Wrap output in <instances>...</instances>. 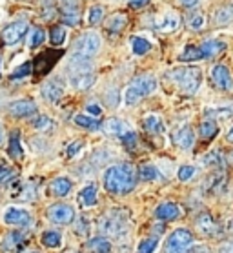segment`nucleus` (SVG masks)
<instances>
[{"mask_svg": "<svg viewBox=\"0 0 233 253\" xmlns=\"http://www.w3.org/2000/svg\"><path fill=\"white\" fill-rule=\"evenodd\" d=\"M202 57V53H200L199 47L195 46H188L186 49H184V53L181 55V60H184V62H195V60H200Z\"/></svg>", "mask_w": 233, "mask_h": 253, "instance_id": "obj_33", "label": "nucleus"}, {"mask_svg": "<svg viewBox=\"0 0 233 253\" xmlns=\"http://www.w3.org/2000/svg\"><path fill=\"white\" fill-rule=\"evenodd\" d=\"M217 131H219V126L215 124V121H204L200 124V135L204 138H211Z\"/></svg>", "mask_w": 233, "mask_h": 253, "instance_id": "obj_36", "label": "nucleus"}, {"mask_svg": "<svg viewBox=\"0 0 233 253\" xmlns=\"http://www.w3.org/2000/svg\"><path fill=\"white\" fill-rule=\"evenodd\" d=\"M159 246V239L157 237H149V239H144L139 248H137V253H153Z\"/></svg>", "mask_w": 233, "mask_h": 253, "instance_id": "obj_32", "label": "nucleus"}, {"mask_svg": "<svg viewBox=\"0 0 233 253\" xmlns=\"http://www.w3.org/2000/svg\"><path fill=\"white\" fill-rule=\"evenodd\" d=\"M177 175H179V180L186 182V180H189V178L195 175V168L188 166V164H186V166H181V168H179V173H177Z\"/></svg>", "mask_w": 233, "mask_h": 253, "instance_id": "obj_41", "label": "nucleus"}, {"mask_svg": "<svg viewBox=\"0 0 233 253\" xmlns=\"http://www.w3.org/2000/svg\"><path fill=\"white\" fill-rule=\"evenodd\" d=\"M182 253H206V248L202 246V244H195L193 242V244H189Z\"/></svg>", "mask_w": 233, "mask_h": 253, "instance_id": "obj_46", "label": "nucleus"}, {"mask_svg": "<svg viewBox=\"0 0 233 253\" xmlns=\"http://www.w3.org/2000/svg\"><path fill=\"white\" fill-rule=\"evenodd\" d=\"M33 126L37 127V129H47V127L51 126V121H49L47 117L40 115V117H37V119L33 121Z\"/></svg>", "mask_w": 233, "mask_h": 253, "instance_id": "obj_44", "label": "nucleus"}, {"mask_svg": "<svg viewBox=\"0 0 233 253\" xmlns=\"http://www.w3.org/2000/svg\"><path fill=\"white\" fill-rule=\"evenodd\" d=\"M170 79L175 82L179 89L184 95H193L200 86V79H202V71L195 66H184V68H175L170 71Z\"/></svg>", "mask_w": 233, "mask_h": 253, "instance_id": "obj_2", "label": "nucleus"}, {"mask_svg": "<svg viewBox=\"0 0 233 253\" xmlns=\"http://www.w3.org/2000/svg\"><path fill=\"white\" fill-rule=\"evenodd\" d=\"M80 150H82V140H77V142L69 144V146H68V155L69 157H75Z\"/></svg>", "mask_w": 233, "mask_h": 253, "instance_id": "obj_45", "label": "nucleus"}, {"mask_svg": "<svg viewBox=\"0 0 233 253\" xmlns=\"http://www.w3.org/2000/svg\"><path fill=\"white\" fill-rule=\"evenodd\" d=\"M100 230L109 237H124L130 230V224H128V215L119 210L111 211L109 215H106L100 222Z\"/></svg>", "mask_w": 233, "mask_h": 253, "instance_id": "obj_4", "label": "nucleus"}, {"mask_svg": "<svg viewBox=\"0 0 233 253\" xmlns=\"http://www.w3.org/2000/svg\"><path fill=\"white\" fill-rule=\"evenodd\" d=\"M49 41H51L53 46H62L64 41H66V29H64L62 26H55V28L51 29Z\"/></svg>", "mask_w": 233, "mask_h": 253, "instance_id": "obj_34", "label": "nucleus"}, {"mask_svg": "<svg viewBox=\"0 0 233 253\" xmlns=\"http://www.w3.org/2000/svg\"><path fill=\"white\" fill-rule=\"evenodd\" d=\"M88 248L93 253H111V242L104 237H95L88 241Z\"/></svg>", "mask_w": 233, "mask_h": 253, "instance_id": "obj_19", "label": "nucleus"}, {"mask_svg": "<svg viewBox=\"0 0 233 253\" xmlns=\"http://www.w3.org/2000/svg\"><path fill=\"white\" fill-rule=\"evenodd\" d=\"M211 79H213V82H215V86L219 89H224V91H232L233 89V79L226 66H221V64L213 66V69H211Z\"/></svg>", "mask_w": 233, "mask_h": 253, "instance_id": "obj_10", "label": "nucleus"}, {"mask_svg": "<svg viewBox=\"0 0 233 253\" xmlns=\"http://www.w3.org/2000/svg\"><path fill=\"white\" fill-rule=\"evenodd\" d=\"M221 253H233V242H228V244H222Z\"/></svg>", "mask_w": 233, "mask_h": 253, "instance_id": "obj_53", "label": "nucleus"}, {"mask_svg": "<svg viewBox=\"0 0 233 253\" xmlns=\"http://www.w3.org/2000/svg\"><path fill=\"white\" fill-rule=\"evenodd\" d=\"M155 217L160 220H171L181 217V208L173 204V202H164L155 210Z\"/></svg>", "mask_w": 233, "mask_h": 253, "instance_id": "obj_15", "label": "nucleus"}, {"mask_svg": "<svg viewBox=\"0 0 233 253\" xmlns=\"http://www.w3.org/2000/svg\"><path fill=\"white\" fill-rule=\"evenodd\" d=\"M144 127H146L149 133H162V131H164L162 121H160L157 115H148V117H146V119H144Z\"/></svg>", "mask_w": 233, "mask_h": 253, "instance_id": "obj_28", "label": "nucleus"}, {"mask_svg": "<svg viewBox=\"0 0 233 253\" xmlns=\"http://www.w3.org/2000/svg\"><path fill=\"white\" fill-rule=\"evenodd\" d=\"M69 69L73 71L75 75H79V73H90V71H91L90 58L80 57V55H77V53H75L73 57L69 58Z\"/></svg>", "mask_w": 233, "mask_h": 253, "instance_id": "obj_16", "label": "nucleus"}, {"mask_svg": "<svg viewBox=\"0 0 233 253\" xmlns=\"http://www.w3.org/2000/svg\"><path fill=\"white\" fill-rule=\"evenodd\" d=\"M71 190V180L66 177H58L51 182V191L53 195L57 197H66Z\"/></svg>", "mask_w": 233, "mask_h": 253, "instance_id": "obj_21", "label": "nucleus"}, {"mask_svg": "<svg viewBox=\"0 0 233 253\" xmlns=\"http://www.w3.org/2000/svg\"><path fill=\"white\" fill-rule=\"evenodd\" d=\"M104 17V9L100 6H93L90 9V13H88V22L91 24V26H97L100 20H102Z\"/></svg>", "mask_w": 233, "mask_h": 253, "instance_id": "obj_38", "label": "nucleus"}, {"mask_svg": "<svg viewBox=\"0 0 233 253\" xmlns=\"http://www.w3.org/2000/svg\"><path fill=\"white\" fill-rule=\"evenodd\" d=\"M204 22H206L204 15H200V13H197V15H193V17H189L188 26H189L191 29H200V28H204Z\"/></svg>", "mask_w": 233, "mask_h": 253, "instance_id": "obj_42", "label": "nucleus"}, {"mask_svg": "<svg viewBox=\"0 0 233 253\" xmlns=\"http://www.w3.org/2000/svg\"><path fill=\"white\" fill-rule=\"evenodd\" d=\"M24 253H39V252H24Z\"/></svg>", "mask_w": 233, "mask_h": 253, "instance_id": "obj_57", "label": "nucleus"}, {"mask_svg": "<svg viewBox=\"0 0 233 253\" xmlns=\"http://www.w3.org/2000/svg\"><path fill=\"white\" fill-rule=\"evenodd\" d=\"M199 49H200V53H202V57L210 58V57H213V55H219L221 51H224V49H226V44L221 41H206V42H202V46H200Z\"/></svg>", "mask_w": 233, "mask_h": 253, "instance_id": "obj_17", "label": "nucleus"}, {"mask_svg": "<svg viewBox=\"0 0 233 253\" xmlns=\"http://www.w3.org/2000/svg\"><path fill=\"white\" fill-rule=\"evenodd\" d=\"M79 199H80V202H82V206H86V208L95 206V204H97V186L95 184L86 186L84 190L80 191Z\"/></svg>", "mask_w": 233, "mask_h": 253, "instance_id": "obj_18", "label": "nucleus"}, {"mask_svg": "<svg viewBox=\"0 0 233 253\" xmlns=\"http://www.w3.org/2000/svg\"><path fill=\"white\" fill-rule=\"evenodd\" d=\"M42 244L47 248H58L62 244V235L55 230L44 231V233H42Z\"/></svg>", "mask_w": 233, "mask_h": 253, "instance_id": "obj_26", "label": "nucleus"}, {"mask_svg": "<svg viewBox=\"0 0 233 253\" xmlns=\"http://www.w3.org/2000/svg\"><path fill=\"white\" fill-rule=\"evenodd\" d=\"M9 113L15 117H29L37 113V104L33 100H28V98L15 100V102L9 104Z\"/></svg>", "mask_w": 233, "mask_h": 253, "instance_id": "obj_12", "label": "nucleus"}, {"mask_svg": "<svg viewBox=\"0 0 233 253\" xmlns=\"http://www.w3.org/2000/svg\"><path fill=\"white\" fill-rule=\"evenodd\" d=\"M173 142L181 148V150H184V151H188L191 146L195 144V135H193V129L189 126H184V127H181L179 131L173 135Z\"/></svg>", "mask_w": 233, "mask_h": 253, "instance_id": "obj_13", "label": "nucleus"}, {"mask_svg": "<svg viewBox=\"0 0 233 253\" xmlns=\"http://www.w3.org/2000/svg\"><path fill=\"white\" fill-rule=\"evenodd\" d=\"M120 138L124 140V144H126V148H133L137 144V138H135V133L133 131H122V135H120Z\"/></svg>", "mask_w": 233, "mask_h": 253, "instance_id": "obj_43", "label": "nucleus"}, {"mask_svg": "<svg viewBox=\"0 0 233 253\" xmlns=\"http://www.w3.org/2000/svg\"><path fill=\"white\" fill-rule=\"evenodd\" d=\"M46 35L42 28H33L31 29V35H29V47H39L42 42H44Z\"/></svg>", "mask_w": 233, "mask_h": 253, "instance_id": "obj_35", "label": "nucleus"}, {"mask_svg": "<svg viewBox=\"0 0 233 253\" xmlns=\"http://www.w3.org/2000/svg\"><path fill=\"white\" fill-rule=\"evenodd\" d=\"M86 111L93 117H98L100 113H102V108H100L98 104H88V106H86Z\"/></svg>", "mask_w": 233, "mask_h": 253, "instance_id": "obj_47", "label": "nucleus"}, {"mask_svg": "<svg viewBox=\"0 0 233 253\" xmlns=\"http://www.w3.org/2000/svg\"><path fill=\"white\" fill-rule=\"evenodd\" d=\"M202 162H204V164H210V162H213V164H219V162H221V155H219L217 151H213V153H210V155L202 157Z\"/></svg>", "mask_w": 233, "mask_h": 253, "instance_id": "obj_48", "label": "nucleus"}, {"mask_svg": "<svg viewBox=\"0 0 233 253\" xmlns=\"http://www.w3.org/2000/svg\"><path fill=\"white\" fill-rule=\"evenodd\" d=\"M126 24H128V17H126L124 13H117V15H113V17L108 20L106 28H108V31H111V33H119V31H122V28H124Z\"/></svg>", "mask_w": 233, "mask_h": 253, "instance_id": "obj_24", "label": "nucleus"}, {"mask_svg": "<svg viewBox=\"0 0 233 253\" xmlns=\"http://www.w3.org/2000/svg\"><path fill=\"white\" fill-rule=\"evenodd\" d=\"M13 171L7 166H0V182H6L7 178L11 177Z\"/></svg>", "mask_w": 233, "mask_h": 253, "instance_id": "obj_50", "label": "nucleus"}, {"mask_svg": "<svg viewBox=\"0 0 233 253\" xmlns=\"http://www.w3.org/2000/svg\"><path fill=\"white\" fill-rule=\"evenodd\" d=\"M75 122H77L80 127H86V129H98V126H100L95 119L86 117V115H77V117H75Z\"/></svg>", "mask_w": 233, "mask_h": 253, "instance_id": "obj_37", "label": "nucleus"}, {"mask_svg": "<svg viewBox=\"0 0 233 253\" xmlns=\"http://www.w3.org/2000/svg\"><path fill=\"white\" fill-rule=\"evenodd\" d=\"M206 115H215V117H230L233 115L232 110H208Z\"/></svg>", "mask_w": 233, "mask_h": 253, "instance_id": "obj_49", "label": "nucleus"}, {"mask_svg": "<svg viewBox=\"0 0 233 253\" xmlns=\"http://www.w3.org/2000/svg\"><path fill=\"white\" fill-rule=\"evenodd\" d=\"M232 228H233V220H232Z\"/></svg>", "mask_w": 233, "mask_h": 253, "instance_id": "obj_58", "label": "nucleus"}, {"mask_svg": "<svg viewBox=\"0 0 233 253\" xmlns=\"http://www.w3.org/2000/svg\"><path fill=\"white\" fill-rule=\"evenodd\" d=\"M64 15H79V0H62Z\"/></svg>", "mask_w": 233, "mask_h": 253, "instance_id": "obj_40", "label": "nucleus"}, {"mask_svg": "<svg viewBox=\"0 0 233 253\" xmlns=\"http://www.w3.org/2000/svg\"><path fill=\"white\" fill-rule=\"evenodd\" d=\"M22 233H18V231H9L6 237H4V241L0 244L2 248V252H13L15 248L20 246V242H22Z\"/></svg>", "mask_w": 233, "mask_h": 253, "instance_id": "obj_20", "label": "nucleus"}, {"mask_svg": "<svg viewBox=\"0 0 233 253\" xmlns=\"http://www.w3.org/2000/svg\"><path fill=\"white\" fill-rule=\"evenodd\" d=\"M7 153L13 157V159H22L24 150L20 146V140H18V131H13L11 137H9V146H7Z\"/></svg>", "mask_w": 233, "mask_h": 253, "instance_id": "obj_25", "label": "nucleus"}, {"mask_svg": "<svg viewBox=\"0 0 233 253\" xmlns=\"http://www.w3.org/2000/svg\"><path fill=\"white\" fill-rule=\"evenodd\" d=\"M104 188L113 195H126L135 188V171L130 164L111 166L104 173Z\"/></svg>", "mask_w": 233, "mask_h": 253, "instance_id": "obj_1", "label": "nucleus"}, {"mask_svg": "<svg viewBox=\"0 0 233 253\" xmlns=\"http://www.w3.org/2000/svg\"><path fill=\"white\" fill-rule=\"evenodd\" d=\"M62 95H64V86L58 81H55V79L47 81L44 86H42V97H44L47 102H57Z\"/></svg>", "mask_w": 233, "mask_h": 253, "instance_id": "obj_14", "label": "nucleus"}, {"mask_svg": "<svg viewBox=\"0 0 233 253\" xmlns=\"http://www.w3.org/2000/svg\"><path fill=\"white\" fill-rule=\"evenodd\" d=\"M233 22V6H222L215 11V24L217 26H228Z\"/></svg>", "mask_w": 233, "mask_h": 253, "instance_id": "obj_23", "label": "nucleus"}, {"mask_svg": "<svg viewBox=\"0 0 233 253\" xmlns=\"http://www.w3.org/2000/svg\"><path fill=\"white\" fill-rule=\"evenodd\" d=\"M4 222L9 226H29L31 224V215L29 211L22 210V208H7L4 213Z\"/></svg>", "mask_w": 233, "mask_h": 253, "instance_id": "obj_8", "label": "nucleus"}, {"mask_svg": "<svg viewBox=\"0 0 233 253\" xmlns=\"http://www.w3.org/2000/svg\"><path fill=\"white\" fill-rule=\"evenodd\" d=\"M104 131L111 137H119L122 135V122L119 119H109L108 122H104Z\"/></svg>", "mask_w": 233, "mask_h": 253, "instance_id": "obj_30", "label": "nucleus"}, {"mask_svg": "<svg viewBox=\"0 0 233 253\" xmlns=\"http://www.w3.org/2000/svg\"><path fill=\"white\" fill-rule=\"evenodd\" d=\"M197 226L204 233H213V230H215V224H213V220H211V217L208 213H200L199 217H197Z\"/></svg>", "mask_w": 233, "mask_h": 253, "instance_id": "obj_31", "label": "nucleus"}, {"mask_svg": "<svg viewBox=\"0 0 233 253\" xmlns=\"http://www.w3.org/2000/svg\"><path fill=\"white\" fill-rule=\"evenodd\" d=\"M29 73H31V62H24L11 73V81H20L24 77H28Z\"/></svg>", "mask_w": 233, "mask_h": 253, "instance_id": "obj_39", "label": "nucleus"}, {"mask_svg": "<svg viewBox=\"0 0 233 253\" xmlns=\"http://www.w3.org/2000/svg\"><path fill=\"white\" fill-rule=\"evenodd\" d=\"M4 140L6 138H4V131H2V126H0V144H4Z\"/></svg>", "mask_w": 233, "mask_h": 253, "instance_id": "obj_56", "label": "nucleus"}, {"mask_svg": "<svg viewBox=\"0 0 233 253\" xmlns=\"http://www.w3.org/2000/svg\"><path fill=\"white\" fill-rule=\"evenodd\" d=\"M100 44H102V42H100V37H98L95 31H88V33H84L79 41H77V44H75V53L80 55V57L90 58V57H93V55H97L98 49H100Z\"/></svg>", "mask_w": 233, "mask_h": 253, "instance_id": "obj_6", "label": "nucleus"}, {"mask_svg": "<svg viewBox=\"0 0 233 253\" xmlns=\"http://www.w3.org/2000/svg\"><path fill=\"white\" fill-rule=\"evenodd\" d=\"M149 0H130V6L131 7H135V9H139V7H142L146 6Z\"/></svg>", "mask_w": 233, "mask_h": 253, "instance_id": "obj_52", "label": "nucleus"}, {"mask_svg": "<svg viewBox=\"0 0 233 253\" xmlns=\"http://www.w3.org/2000/svg\"><path fill=\"white\" fill-rule=\"evenodd\" d=\"M139 177H140V180H155V178L159 177V169L155 166H151V164H142V166L139 168Z\"/></svg>", "mask_w": 233, "mask_h": 253, "instance_id": "obj_29", "label": "nucleus"}, {"mask_svg": "<svg viewBox=\"0 0 233 253\" xmlns=\"http://www.w3.org/2000/svg\"><path fill=\"white\" fill-rule=\"evenodd\" d=\"M26 31H28V24L24 22V20H18V22L9 24V26L2 31V39H4V42H6L7 46H13V44L20 42V39L26 35Z\"/></svg>", "mask_w": 233, "mask_h": 253, "instance_id": "obj_9", "label": "nucleus"}, {"mask_svg": "<svg viewBox=\"0 0 233 253\" xmlns=\"http://www.w3.org/2000/svg\"><path fill=\"white\" fill-rule=\"evenodd\" d=\"M189 244H193V233L189 230L179 228L168 237L164 246V253H182Z\"/></svg>", "mask_w": 233, "mask_h": 253, "instance_id": "obj_5", "label": "nucleus"}, {"mask_svg": "<svg viewBox=\"0 0 233 253\" xmlns=\"http://www.w3.org/2000/svg\"><path fill=\"white\" fill-rule=\"evenodd\" d=\"M155 28L159 29L160 33H171L179 28V15L175 11H166L159 17V20L155 22Z\"/></svg>", "mask_w": 233, "mask_h": 253, "instance_id": "obj_11", "label": "nucleus"}, {"mask_svg": "<svg viewBox=\"0 0 233 253\" xmlns=\"http://www.w3.org/2000/svg\"><path fill=\"white\" fill-rule=\"evenodd\" d=\"M197 2H199V0H181V4L184 7H193Z\"/></svg>", "mask_w": 233, "mask_h": 253, "instance_id": "obj_54", "label": "nucleus"}, {"mask_svg": "<svg viewBox=\"0 0 233 253\" xmlns=\"http://www.w3.org/2000/svg\"><path fill=\"white\" fill-rule=\"evenodd\" d=\"M131 49H133V53L135 55H146V53L151 49V44H149L146 39H142V37H133L131 39Z\"/></svg>", "mask_w": 233, "mask_h": 253, "instance_id": "obj_27", "label": "nucleus"}, {"mask_svg": "<svg viewBox=\"0 0 233 253\" xmlns=\"http://www.w3.org/2000/svg\"><path fill=\"white\" fill-rule=\"evenodd\" d=\"M157 89V81H155L153 77H137L133 84L128 86L124 93V102L126 106H131V104H137L142 97L149 95V93H153Z\"/></svg>", "mask_w": 233, "mask_h": 253, "instance_id": "obj_3", "label": "nucleus"}, {"mask_svg": "<svg viewBox=\"0 0 233 253\" xmlns=\"http://www.w3.org/2000/svg\"><path fill=\"white\" fill-rule=\"evenodd\" d=\"M64 24H68V26H77L79 24V15H64Z\"/></svg>", "mask_w": 233, "mask_h": 253, "instance_id": "obj_51", "label": "nucleus"}, {"mask_svg": "<svg viewBox=\"0 0 233 253\" xmlns=\"http://www.w3.org/2000/svg\"><path fill=\"white\" fill-rule=\"evenodd\" d=\"M49 219L55 224H69L75 219V210L69 204H53L49 208Z\"/></svg>", "mask_w": 233, "mask_h": 253, "instance_id": "obj_7", "label": "nucleus"}, {"mask_svg": "<svg viewBox=\"0 0 233 253\" xmlns=\"http://www.w3.org/2000/svg\"><path fill=\"white\" fill-rule=\"evenodd\" d=\"M93 82H95V77L91 73H79V75L71 77V84L75 89H88L93 86Z\"/></svg>", "mask_w": 233, "mask_h": 253, "instance_id": "obj_22", "label": "nucleus"}, {"mask_svg": "<svg viewBox=\"0 0 233 253\" xmlns=\"http://www.w3.org/2000/svg\"><path fill=\"white\" fill-rule=\"evenodd\" d=\"M228 140H230V142H233V127L228 131Z\"/></svg>", "mask_w": 233, "mask_h": 253, "instance_id": "obj_55", "label": "nucleus"}]
</instances>
